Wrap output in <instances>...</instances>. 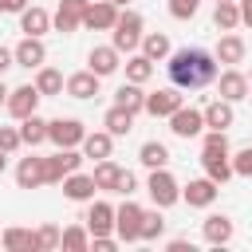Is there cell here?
Here are the masks:
<instances>
[{"label": "cell", "instance_id": "cell-1", "mask_svg": "<svg viewBox=\"0 0 252 252\" xmlns=\"http://www.w3.org/2000/svg\"><path fill=\"white\" fill-rule=\"evenodd\" d=\"M169 83L181 87V91H201L209 83H217V55L205 51V47H181V51H169Z\"/></svg>", "mask_w": 252, "mask_h": 252}, {"label": "cell", "instance_id": "cell-2", "mask_svg": "<svg viewBox=\"0 0 252 252\" xmlns=\"http://www.w3.org/2000/svg\"><path fill=\"white\" fill-rule=\"evenodd\" d=\"M201 165H205V173H209L217 185H224V181L232 177V158H228V138H224V130H209V134H205V142H201Z\"/></svg>", "mask_w": 252, "mask_h": 252}, {"label": "cell", "instance_id": "cell-3", "mask_svg": "<svg viewBox=\"0 0 252 252\" xmlns=\"http://www.w3.org/2000/svg\"><path fill=\"white\" fill-rule=\"evenodd\" d=\"M142 205L138 201H122L118 209H114V232H118V240L122 244H134V240H142Z\"/></svg>", "mask_w": 252, "mask_h": 252}, {"label": "cell", "instance_id": "cell-4", "mask_svg": "<svg viewBox=\"0 0 252 252\" xmlns=\"http://www.w3.org/2000/svg\"><path fill=\"white\" fill-rule=\"evenodd\" d=\"M146 189H150V201H154L158 209H169V205H177V201H181V185L173 181V173H169V169H150Z\"/></svg>", "mask_w": 252, "mask_h": 252}, {"label": "cell", "instance_id": "cell-5", "mask_svg": "<svg viewBox=\"0 0 252 252\" xmlns=\"http://www.w3.org/2000/svg\"><path fill=\"white\" fill-rule=\"evenodd\" d=\"M118 51H134L138 43H142V16L134 12V8H126V12H118V24H114V39H110Z\"/></svg>", "mask_w": 252, "mask_h": 252}, {"label": "cell", "instance_id": "cell-6", "mask_svg": "<svg viewBox=\"0 0 252 252\" xmlns=\"http://www.w3.org/2000/svg\"><path fill=\"white\" fill-rule=\"evenodd\" d=\"M83 165V154L79 146H67V150H55L51 158H43V169H47V185H59L67 173H75Z\"/></svg>", "mask_w": 252, "mask_h": 252}, {"label": "cell", "instance_id": "cell-7", "mask_svg": "<svg viewBox=\"0 0 252 252\" xmlns=\"http://www.w3.org/2000/svg\"><path fill=\"white\" fill-rule=\"evenodd\" d=\"M83 138H87V130H83L79 118H51V122H47V142H55L59 150L83 146Z\"/></svg>", "mask_w": 252, "mask_h": 252}, {"label": "cell", "instance_id": "cell-8", "mask_svg": "<svg viewBox=\"0 0 252 252\" xmlns=\"http://www.w3.org/2000/svg\"><path fill=\"white\" fill-rule=\"evenodd\" d=\"M169 130L177 134V138H197L201 130H205V110H197V106H177L173 114H169Z\"/></svg>", "mask_w": 252, "mask_h": 252}, {"label": "cell", "instance_id": "cell-9", "mask_svg": "<svg viewBox=\"0 0 252 252\" xmlns=\"http://www.w3.org/2000/svg\"><path fill=\"white\" fill-rule=\"evenodd\" d=\"M87 4H91V0H59V8H55V16H51L55 32H63V35L79 32V28H83V16H87Z\"/></svg>", "mask_w": 252, "mask_h": 252}, {"label": "cell", "instance_id": "cell-10", "mask_svg": "<svg viewBox=\"0 0 252 252\" xmlns=\"http://www.w3.org/2000/svg\"><path fill=\"white\" fill-rule=\"evenodd\" d=\"M12 51H16V67H28V71H39L43 59H47V47H43L39 35H24Z\"/></svg>", "mask_w": 252, "mask_h": 252}, {"label": "cell", "instance_id": "cell-11", "mask_svg": "<svg viewBox=\"0 0 252 252\" xmlns=\"http://www.w3.org/2000/svg\"><path fill=\"white\" fill-rule=\"evenodd\" d=\"M39 87L35 83H24V87H16L12 94H8V114L12 118H28V114H35V106H39Z\"/></svg>", "mask_w": 252, "mask_h": 252}, {"label": "cell", "instance_id": "cell-12", "mask_svg": "<svg viewBox=\"0 0 252 252\" xmlns=\"http://www.w3.org/2000/svg\"><path fill=\"white\" fill-rule=\"evenodd\" d=\"M181 201L189 205V209H209L213 201H217V181L205 173V177H197V181H189L185 189H181Z\"/></svg>", "mask_w": 252, "mask_h": 252}, {"label": "cell", "instance_id": "cell-13", "mask_svg": "<svg viewBox=\"0 0 252 252\" xmlns=\"http://www.w3.org/2000/svg\"><path fill=\"white\" fill-rule=\"evenodd\" d=\"M83 24H87L91 32H114V24H118V4H110V0H94V4H87Z\"/></svg>", "mask_w": 252, "mask_h": 252}, {"label": "cell", "instance_id": "cell-14", "mask_svg": "<svg viewBox=\"0 0 252 252\" xmlns=\"http://www.w3.org/2000/svg\"><path fill=\"white\" fill-rule=\"evenodd\" d=\"M177 106H181V87H161V91L146 94V114H154V118H169Z\"/></svg>", "mask_w": 252, "mask_h": 252}, {"label": "cell", "instance_id": "cell-15", "mask_svg": "<svg viewBox=\"0 0 252 252\" xmlns=\"http://www.w3.org/2000/svg\"><path fill=\"white\" fill-rule=\"evenodd\" d=\"M118 59H122V51H118L114 43H106V47H91V55H87V67H91L98 79H106V75H114V71L122 67Z\"/></svg>", "mask_w": 252, "mask_h": 252}, {"label": "cell", "instance_id": "cell-16", "mask_svg": "<svg viewBox=\"0 0 252 252\" xmlns=\"http://www.w3.org/2000/svg\"><path fill=\"white\" fill-rule=\"evenodd\" d=\"M16 185H20V189H39V185H47L43 158H20V165H16Z\"/></svg>", "mask_w": 252, "mask_h": 252}, {"label": "cell", "instance_id": "cell-17", "mask_svg": "<svg viewBox=\"0 0 252 252\" xmlns=\"http://www.w3.org/2000/svg\"><path fill=\"white\" fill-rule=\"evenodd\" d=\"M87 228H91V236H110L114 232V209L106 205V201H91V209H87Z\"/></svg>", "mask_w": 252, "mask_h": 252}, {"label": "cell", "instance_id": "cell-18", "mask_svg": "<svg viewBox=\"0 0 252 252\" xmlns=\"http://www.w3.org/2000/svg\"><path fill=\"white\" fill-rule=\"evenodd\" d=\"M217 91H220V98L240 102V98H248V79H244L236 67H228V71H220V75H217Z\"/></svg>", "mask_w": 252, "mask_h": 252}, {"label": "cell", "instance_id": "cell-19", "mask_svg": "<svg viewBox=\"0 0 252 252\" xmlns=\"http://www.w3.org/2000/svg\"><path fill=\"white\" fill-rule=\"evenodd\" d=\"M94 189H98V185H94L91 173H79V169H75V173L63 177V197H67V201H94Z\"/></svg>", "mask_w": 252, "mask_h": 252}, {"label": "cell", "instance_id": "cell-20", "mask_svg": "<svg viewBox=\"0 0 252 252\" xmlns=\"http://www.w3.org/2000/svg\"><path fill=\"white\" fill-rule=\"evenodd\" d=\"M201 232H205L209 244H228V240H232V217H224V213H209V217L201 220Z\"/></svg>", "mask_w": 252, "mask_h": 252}, {"label": "cell", "instance_id": "cell-21", "mask_svg": "<svg viewBox=\"0 0 252 252\" xmlns=\"http://www.w3.org/2000/svg\"><path fill=\"white\" fill-rule=\"evenodd\" d=\"M232 122H236V114H232V102L228 98H213L205 106V126L209 130H228Z\"/></svg>", "mask_w": 252, "mask_h": 252}, {"label": "cell", "instance_id": "cell-22", "mask_svg": "<svg viewBox=\"0 0 252 252\" xmlns=\"http://www.w3.org/2000/svg\"><path fill=\"white\" fill-rule=\"evenodd\" d=\"M47 28H51V12H47V8H35V4H32V8L20 12V32H24V35H43Z\"/></svg>", "mask_w": 252, "mask_h": 252}, {"label": "cell", "instance_id": "cell-23", "mask_svg": "<svg viewBox=\"0 0 252 252\" xmlns=\"http://www.w3.org/2000/svg\"><path fill=\"white\" fill-rule=\"evenodd\" d=\"M67 94L71 98H94L98 94V75L87 67V71H75L71 79H67Z\"/></svg>", "mask_w": 252, "mask_h": 252}, {"label": "cell", "instance_id": "cell-24", "mask_svg": "<svg viewBox=\"0 0 252 252\" xmlns=\"http://www.w3.org/2000/svg\"><path fill=\"white\" fill-rule=\"evenodd\" d=\"M110 150H114V134L110 130H94V134L83 138V158L102 161V158H110Z\"/></svg>", "mask_w": 252, "mask_h": 252}, {"label": "cell", "instance_id": "cell-25", "mask_svg": "<svg viewBox=\"0 0 252 252\" xmlns=\"http://www.w3.org/2000/svg\"><path fill=\"white\" fill-rule=\"evenodd\" d=\"M213 55H217V63H228V67H236V63L244 59V39L228 32V35H220V43H217V51H213Z\"/></svg>", "mask_w": 252, "mask_h": 252}, {"label": "cell", "instance_id": "cell-26", "mask_svg": "<svg viewBox=\"0 0 252 252\" xmlns=\"http://www.w3.org/2000/svg\"><path fill=\"white\" fill-rule=\"evenodd\" d=\"M114 102L126 106V110H134V114L146 110V91H142V83H130V79H126V83L114 91Z\"/></svg>", "mask_w": 252, "mask_h": 252}, {"label": "cell", "instance_id": "cell-27", "mask_svg": "<svg viewBox=\"0 0 252 252\" xmlns=\"http://www.w3.org/2000/svg\"><path fill=\"white\" fill-rule=\"evenodd\" d=\"M102 126H106L114 138H122V134H130V130H134V110H126V106H118V102H114V106L106 110Z\"/></svg>", "mask_w": 252, "mask_h": 252}, {"label": "cell", "instance_id": "cell-28", "mask_svg": "<svg viewBox=\"0 0 252 252\" xmlns=\"http://www.w3.org/2000/svg\"><path fill=\"white\" fill-rule=\"evenodd\" d=\"M0 240H4L8 252H39V240H35L32 228H8Z\"/></svg>", "mask_w": 252, "mask_h": 252}, {"label": "cell", "instance_id": "cell-29", "mask_svg": "<svg viewBox=\"0 0 252 252\" xmlns=\"http://www.w3.org/2000/svg\"><path fill=\"white\" fill-rule=\"evenodd\" d=\"M213 24H217L220 32L240 28V0H220V4L213 8Z\"/></svg>", "mask_w": 252, "mask_h": 252}, {"label": "cell", "instance_id": "cell-30", "mask_svg": "<svg viewBox=\"0 0 252 252\" xmlns=\"http://www.w3.org/2000/svg\"><path fill=\"white\" fill-rule=\"evenodd\" d=\"M94 185L102 189V193H114V185H118V177H122V165H114L110 158H102V161H94Z\"/></svg>", "mask_w": 252, "mask_h": 252}, {"label": "cell", "instance_id": "cell-31", "mask_svg": "<svg viewBox=\"0 0 252 252\" xmlns=\"http://www.w3.org/2000/svg\"><path fill=\"white\" fill-rule=\"evenodd\" d=\"M169 35L165 32H150V35H142V55H150L154 63H161V59H169Z\"/></svg>", "mask_w": 252, "mask_h": 252}, {"label": "cell", "instance_id": "cell-32", "mask_svg": "<svg viewBox=\"0 0 252 252\" xmlns=\"http://www.w3.org/2000/svg\"><path fill=\"white\" fill-rule=\"evenodd\" d=\"M20 138H24V146H39V142H47V122H43L39 114L20 118Z\"/></svg>", "mask_w": 252, "mask_h": 252}, {"label": "cell", "instance_id": "cell-33", "mask_svg": "<svg viewBox=\"0 0 252 252\" xmlns=\"http://www.w3.org/2000/svg\"><path fill=\"white\" fill-rule=\"evenodd\" d=\"M138 161H142L146 169H165V165H169V150H165L161 142H142Z\"/></svg>", "mask_w": 252, "mask_h": 252}, {"label": "cell", "instance_id": "cell-34", "mask_svg": "<svg viewBox=\"0 0 252 252\" xmlns=\"http://www.w3.org/2000/svg\"><path fill=\"white\" fill-rule=\"evenodd\" d=\"M150 75H154V59L150 55H130L126 59V79L130 83H150Z\"/></svg>", "mask_w": 252, "mask_h": 252}, {"label": "cell", "instance_id": "cell-35", "mask_svg": "<svg viewBox=\"0 0 252 252\" xmlns=\"http://www.w3.org/2000/svg\"><path fill=\"white\" fill-rule=\"evenodd\" d=\"M35 87H39V94L47 98V94H63V75L55 71V67H39V75H35Z\"/></svg>", "mask_w": 252, "mask_h": 252}, {"label": "cell", "instance_id": "cell-36", "mask_svg": "<svg viewBox=\"0 0 252 252\" xmlns=\"http://www.w3.org/2000/svg\"><path fill=\"white\" fill-rule=\"evenodd\" d=\"M161 232H165V217H161V209L154 205V209L142 213V240H158Z\"/></svg>", "mask_w": 252, "mask_h": 252}, {"label": "cell", "instance_id": "cell-37", "mask_svg": "<svg viewBox=\"0 0 252 252\" xmlns=\"http://www.w3.org/2000/svg\"><path fill=\"white\" fill-rule=\"evenodd\" d=\"M59 248H71V252H83V248H91V228H79V224L63 228V240H59Z\"/></svg>", "mask_w": 252, "mask_h": 252}, {"label": "cell", "instance_id": "cell-38", "mask_svg": "<svg viewBox=\"0 0 252 252\" xmlns=\"http://www.w3.org/2000/svg\"><path fill=\"white\" fill-rule=\"evenodd\" d=\"M201 8V0H169V16L173 20H193Z\"/></svg>", "mask_w": 252, "mask_h": 252}, {"label": "cell", "instance_id": "cell-39", "mask_svg": "<svg viewBox=\"0 0 252 252\" xmlns=\"http://www.w3.org/2000/svg\"><path fill=\"white\" fill-rule=\"evenodd\" d=\"M35 240H39V252H43V248H59L63 232H59L55 224H43V228H35Z\"/></svg>", "mask_w": 252, "mask_h": 252}, {"label": "cell", "instance_id": "cell-40", "mask_svg": "<svg viewBox=\"0 0 252 252\" xmlns=\"http://www.w3.org/2000/svg\"><path fill=\"white\" fill-rule=\"evenodd\" d=\"M20 146H24L20 130H16V126H0V150H4V154H16Z\"/></svg>", "mask_w": 252, "mask_h": 252}, {"label": "cell", "instance_id": "cell-41", "mask_svg": "<svg viewBox=\"0 0 252 252\" xmlns=\"http://www.w3.org/2000/svg\"><path fill=\"white\" fill-rule=\"evenodd\" d=\"M232 173H236V177H252V146H244V150L232 158Z\"/></svg>", "mask_w": 252, "mask_h": 252}, {"label": "cell", "instance_id": "cell-42", "mask_svg": "<svg viewBox=\"0 0 252 252\" xmlns=\"http://www.w3.org/2000/svg\"><path fill=\"white\" fill-rule=\"evenodd\" d=\"M138 189V177L130 173V169H122V177H118V185H114V193H122V197H130Z\"/></svg>", "mask_w": 252, "mask_h": 252}, {"label": "cell", "instance_id": "cell-43", "mask_svg": "<svg viewBox=\"0 0 252 252\" xmlns=\"http://www.w3.org/2000/svg\"><path fill=\"white\" fill-rule=\"evenodd\" d=\"M91 248H94V252H114L118 240H114V236H91Z\"/></svg>", "mask_w": 252, "mask_h": 252}, {"label": "cell", "instance_id": "cell-44", "mask_svg": "<svg viewBox=\"0 0 252 252\" xmlns=\"http://www.w3.org/2000/svg\"><path fill=\"white\" fill-rule=\"evenodd\" d=\"M8 67H16V51H8V47H0V75H4Z\"/></svg>", "mask_w": 252, "mask_h": 252}, {"label": "cell", "instance_id": "cell-45", "mask_svg": "<svg viewBox=\"0 0 252 252\" xmlns=\"http://www.w3.org/2000/svg\"><path fill=\"white\" fill-rule=\"evenodd\" d=\"M28 0H0V12H24Z\"/></svg>", "mask_w": 252, "mask_h": 252}, {"label": "cell", "instance_id": "cell-46", "mask_svg": "<svg viewBox=\"0 0 252 252\" xmlns=\"http://www.w3.org/2000/svg\"><path fill=\"white\" fill-rule=\"evenodd\" d=\"M240 24L252 28V0H240Z\"/></svg>", "mask_w": 252, "mask_h": 252}, {"label": "cell", "instance_id": "cell-47", "mask_svg": "<svg viewBox=\"0 0 252 252\" xmlns=\"http://www.w3.org/2000/svg\"><path fill=\"white\" fill-rule=\"evenodd\" d=\"M165 248H169V252H193V244H189V240H169Z\"/></svg>", "mask_w": 252, "mask_h": 252}, {"label": "cell", "instance_id": "cell-48", "mask_svg": "<svg viewBox=\"0 0 252 252\" xmlns=\"http://www.w3.org/2000/svg\"><path fill=\"white\" fill-rule=\"evenodd\" d=\"M8 94H12V91H8V87H4V79H0V106H8Z\"/></svg>", "mask_w": 252, "mask_h": 252}, {"label": "cell", "instance_id": "cell-49", "mask_svg": "<svg viewBox=\"0 0 252 252\" xmlns=\"http://www.w3.org/2000/svg\"><path fill=\"white\" fill-rule=\"evenodd\" d=\"M4 165H8V154H4V150H0V173H4Z\"/></svg>", "mask_w": 252, "mask_h": 252}, {"label": "cell", "instance_id": "cell-50", "mask_svg": "<svg viewBox=\"0 0 252 252\" xmlns=\"http://www.w3.org/2000/svg\"><path fill=\"white\" fill-rule=\"evenodd\" d=\"M110 4H118V8H126V4H130V0H110Z\"/></svg>", "mask_w": 252, "mask_h": 252}, {"label": "cell", "instance_id": "cell-51", "mask_svg": "<svg viewBox=\"0 0 252 252\" xmlns=\"http://www.w3.org/2000/svg\"><path fill=\"white\" fill-rule=\"evenodd\" d=\"M248 98H252V83H248Z\"/></svg>", "mask_w": 252, "mask_h": 252}, {"label": "cell", "instance_id": "cell-52", "mask_svg": "<svg viewBox=\"0 0 252 252\" xmlns=\"http://www.w3.org/2000/svg\"><path fill=\"white\" fill-rule=\"evenodd\" d=\"M217 4H220V0H217Z\"/></svg>", "mask_w": 252, "mask_h": 252}]
</instances>
